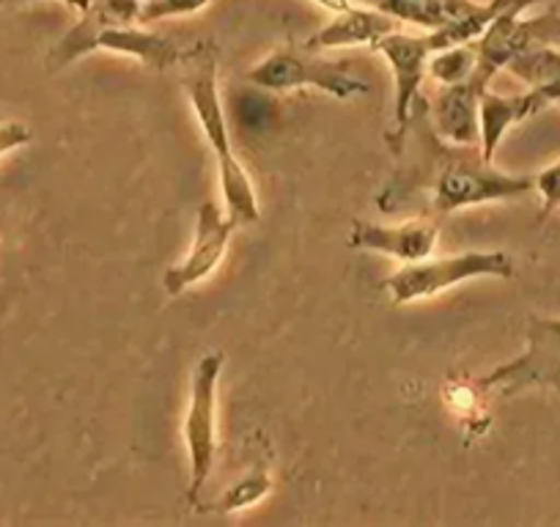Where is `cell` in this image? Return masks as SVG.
<instances>
[{
    "label": "cell",
    "mask_w": 560,
    "mask_h": 527,
    "mask_svg": "<svg viewBox=\"0 0 560 527\" xmlns=\"http://www.w3.org/2000/svg\"><path fill=\"white\" fill-rule=\"evenodd\" d=\"M401 165L390 176L385 190L376 198L382 212H396L418 190L432 192V209L438 214L459 212L467 207H481L492 201H511L536 190L533 176H511L483 157L481 149L445 143L434 129L429 99L418 94L412 102V121L404 141Z\"/></svg>",
    "instance_id": "6da1fadb"
},
{
    "label": "cell",
    "mask_w": 560,
    "mask_h": 527,
    "mask_svg": "<svg viewBox=\"0 0 560 527\" xmlns=\"http://www.w3.org/2000/svg\"><path fill=\"white\" fill-rule=\"evenodd\" d=\"M179 63L185 67L182 83H185L187 99L196 110L198 124H201L203 136H207L209 149L218 157L220 187H223L225 212L240 220V225L256 223L258 220V198L253 190V181L242 163L236 160L234 147H231L229 121H225L223 102L218 91V58L212 47L198 45L196 50L182 52Z\"/></svg>",
    "instance_id": "7a4b0ae2"
},
{
    "label": "cell",
    "mask_w": 560,
    "mask_h": 527,
    "mask_svg": "<svg viewBox=\"0 0 560 527\" xmlns=\"http://www.w3.org/2000/svg\"><path fill=\"white\" fill-rule=\"evenodd\" d=\"M476 278H514V258L505 250H465L454 256L420 258L404 264L401 270L385 278L387 289L396 305L420 303L448 292L456 283L476 281Z\"/></svg>",
    "instance_id": "3957f363"
},
{
    "label": "cell",
    "mask_w": 560,
    "mask_h": 527,
    "mask_svg": "<svg viewBox=\"0 0 560 527\" xmlns=\"http://www.w3.org/2000/svg\"><path fill=\"white\" fill-rule=\"evenodd\" d=\"M533 3H544V0H514L478 36L476 69L467 78L478 91H487L494 74L509 67L522 52L533 50V47H560L558 9H547L538 17L522 20V12Z\"/></svg>",
    "instance_id": "277c9868"
},
{
    "label": "cell",
    "mask_w": 560,
    "mask_h": 527,
    "mask_svg": "<svg viewBox=\"0 0 560 527\" xmlns=\"http://www.w3.org/2000/svg\"><path fill=\"white\" fill-rule=\"evenodd\" d=\"M247 80L267 91L319 89L322 94L343 102L365 96L371 91V85L360 80L347 63L325 61L311 50H298V47H278L269 52L247 72Z\"/></svg>",
    "instance_id": "5b68a950"
},
{
    "label": "cell",
    "mask_w": 560,
    "mask_h": 527,
    "mask_svg": "<svg viewBox=\"0 0 560 527\" xmlns=\"http://www.w3.org/2000/svg\"><path fill=\"white\" fill-rule=\"evenodd\" d=\"M225 354L209 352L198 360L190 382V407L185 418V443L190 456V497L198 505L203 487L214 470V454H218V382L223 374Z\"/></svg>",
    "instance_id": "8992f818"
},
{
    "label": "cell",
    "mask_w": 560,
    "mask_h": 527,
    "mask_svg": "<svg viewBox=\"0 0 560 527\" xmlns=\"http://www.w3.org/2000/svg\"><path fill=\"white\" fill-rule=\"evenodd\" d=\"M527 347L520 358L498 365L487 376L476 379L483 393L516 396L530 387H560V319L530 316L527 319Z\"/></svg>",
    "instance_id": "52a82bcc"
},
{
    "label": "cell",
    "mask_w": 560,
    "mask_h": 527,
    "mask_svg": "<svg viewBox=\"0 0 560 527\" xmlns=\"http://www.w3.org/2000/svg\"><path fill=\"white\" fill-rule=\"evenodd\" d=\"M371 50L385 56L390 63V72L396 78V105H393V127L387 132V147L393 154L401 152L404 141H407V129L412 121V102L418 99L420 83L429 69V58L434 56V47L427 36H412L393 31V34L382 36Z\"/></svg>",
    "instance_id": "ba28073f"
},
{
    "label": "cell",
    "mask_w": 560,
    "mask_h": 527,
    "mask_svg": "<svg viewBox=\"0 0 560 527\" xmlns=\"http://www.w3.org/2000/svg\"><path fill=\"white\" fill-rule=\"evenodd\" d=\"M236 229H240V220L223 212L214 201H203L198 207L196 239H192L190 253L176 267H171L163 278L168 297H179V294H185L196 283L207 281L218 270Z\"/></svg>",
    "instance_id": "9c48e42d"
},
{
    "label": "cell",
    "mask_w": 560,
    "mask_h": 527,
    "mask_svg": "<svg viewBox=\"0 0 560 527\" xmlns=\"http://www.w3.org/2000/svg\"><path fill=\"white\" fill-rule=\"evenodd\" d=\"M440 236V223L429 218L407 220L401 225H376L365 220H354L349 231V247L354 250L382 253L398 261H420L434 253Z\"/></svg>",
    "instance_id": "30bf717a"
},
{
    "label": "cell",
    "mask_w": 560,
    "mask_h": 527,
    "mask_svg": "<svg viewBox=\"0 0 560 527\" xmlns=\"http://www.w3.org/2000/svg\"><path fill=\"white\" fill-rule=\"evenodd\" d=\"M80 14H83L80 23L50 50L47 69H63L94 52V42L102 31L138 23L140 0H91L89 9Z\"/></svg>",
    "instance_id": "8fae6325"
},
{
    "label": "cell",
    "mask_w": 560,
    "mask_h": 527,
    "mask_svg": "<svg viewBox=\"0 0 560 527\" xmlns=\"http://www.w3.org/2000/svg\"><path fill=\"white\" fill-rule=\"evenodd\" d=\"M483 91H478L470 80L443 85L432 107V121L440 136L459 147H472L481 141V121H478V105H481Z\"/></svg>",
    "instance_id": "7c38bea8"
},
{
    "label": "cell",
    "mask_w": 560,
    "mask_h": 527,
    "mask_svg": "<svg viewBox=\"0 0 560 527\" xmlns=\"http://www.w3.org/2000/svg\"><path fill=\"white\" fill-rule=\"evenodd\" d=\"M549 102L538 89L525 91V94H489L483 91L481 105H478V121H481V152L487 160H494L500 141L511 127H516L525 118L536 116Z\"/></svg>",
    "instance_id": "4fadbf2b"
},
{
    "label": "cell",
    "mask_w": 560,
    "mask_h": 527,
    "mask_svg": "<svg viewBox=\"0 0 560 527\" xmlns=\"http://www.w3.org/2000/svg\"><path fill=\"white\" fill-rule=\"evenodd\" d=\"M398 31V20L387 17V14L376 12V9H354L349 7L347 12H338V17L330 25L311 36L305 42V50H330V47H352V45H369L374 47L382 36Z\"/></svg>",
    "instance_id": "5bb4252c"
},
{
    "label": "cell",
    "mask_w": 560,
    "mask_h": 527,
    "mask_svg": "<svg viewBox=\"0 0 560 527\" xmlns=\"http://www.w3.org/2000/svg\"><path fill=\"white\" fill-rule=\"evenodd\" d=\"M94 50H110L121 52V56H132L138 58L143 67H152L158 69V72L176 67L182 58V50L174 42H168L160 34H152V31L135 28V25L102 31L94 42Z\"/></svg>",
    "instance_id": "9a60e30c"
},
{
    "label": "cell",
    "mask_w": 560,
    "mask_h": 527,
    "mask_svg": "<svg viewBox=\"0 0 560 527\" xmlns=\"http://www.w3.org/2000/svg\"><path fill=\"white\" fill-rule=\"evenodd\" d=\"M360 3L398 23H412L427 31L445 28L478 9L476 0H360Z\"/></svg>",
    "instance_id": "2e32d148"
},
{
    "label": "cell",
    "mask_w": 560,
    "mask_h": 527,
    "mask_svg": "<svg viewBox=\"0 0 560 527\" xmlns=\"http://www.w3.org/2000/svg\"><path fill=\"white\" fill-rule=\"evenodd\" d=\"M505 69L530 89H541V85L560 80V52L555 47H533V50L516 56Z\"/></svg>",
    "instance_id": "e0dca14e"
},
{
    "label": "cell",
    "mask_w": 560,
    "mask_h": 527,
    "mask_svg": "<svg viewBox=\"0 0 560 527\" xmlns=\"http://www.w3.org/2000/svg\"><path fill=\"white\" fill-rule=\"evenodd\" d=\"M483 396L487 393L476 385V379H451L443 390V399L448 405V410L465 423L489 421V415L483 412Z\"/></svg>",
    "instance_id": "ac0fdd59"
},
{
    "label": "cell",
    "mask_w": 560,
    "mask_h": 527,
    "mask_svg": "<svg viewBox=\"0 0 560 527\" xmlns=\"http://www.w3.org/2000/svg\"><path fill=\"white\" fill-rule=\"evenodd\" d=\"M472 69H476V47L470 45L448 47V50H440L429 58V72L443 85L462 83V80L470 78Z\"/></svg>",
    "instance_id": "d6986e66"
},
{
    "label": "cell",
    "mask_w": 560,
    "mask_h": 527,
    "mask_svg": "<svg viewBox=\"0 0 560 527\" xmlns=\"http://www.w3.org/2000/svg\"><path fill=\"white\" fill-rule=\"evenodd\" d=\"M267 492H269L267 472L256 470V472H250V476L242 478L240 483H234V487L223 494V500H220V511L245 508V505L258 503V500H261Z\"/></svg>",
    "instance_id": "ffe728a7"
},
{
    "label": "cell",
    "mask_w": 560,
    "mask_h": 527,
    "mask_svg": "<svg viewBox=\"0 0 560 527\" xmlns=\"http://www.w3.org/2000/svg\"><path fill=\"white\" fill-rule=\"evenodd\" d=\"M209 0H140V25H152L168 17H185L207 7Z\"/></svg>",
    "instance_id": "44dd1931"
},
{
    "label": "cell",
    "mask_w": 560,
    "mask_h": 527,
    "mask_svg": "<svg viewBox=\"0 0 560 527\" xmlns=\"http://www.w3.org/2000/svg\"><path fill=\"white\" fill-rule=\"evenodd\" d=\"M536 190L541 196V214L538 218L547 220L555 209H560V163L549 165L547 171L536 176Z\"/></svg>",
    "instance_id": "7402d4cb"
},
{
    "label": "cell",
    "mask_w": 560,
    "mask_h": 527,
    "mask_svg": "<svg viewBox=\"0 0 560 527\" xmlns=\"http://www.w3.org/2000/svg\"><path fill=\"white\" fill-rule=\"evenodd\" d=\"M7 3H25V0H0V7H7ZM69 9H74V12H85L89 9L91 0H63Z\"/></svg>",
    "instance_id": "603a6c76"
},
{
    "label": "cell",
    "mask_w": 560,
    "mask_h": 527,
    "mask_svg": "<svg viewBox=\"0 0 560 527\" xmlns=\"http://www.w3.org/2000/svg\"><path fill=\"white\" fill-rule=\"evenodd\" d=\"M314 3H319V7L330 9V12H347L349 7H352V0H314Z\"/></svg>",
    "instance_id": "cb8c5ba5"
},
{
    "label": "cell",
    "mask_w": 560,
    "mask_h": 527,
    "mask_svg": "<svg viewBox=\"0 0 560 527\" xmlns=\"http://www.w3.org/2000/svg\"><path fill=\"white\" fill-rule=\"evenodd\" d=\"M558 393H560V387H558Z\"/></svg>",
    "instance_id": "d4e9b609"
}]
</instances>
